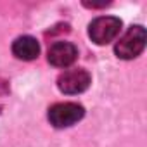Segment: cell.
<instances>
[{
	"label": "cell",
	"mask_w": 147,
	"mask_h": 147,
	"mask_svg": "<svg viewBox=\"0 0 147 147\" xmlns=\"http://www.w3.org/2000/svg\"><path fill=\"white\" fill-rule=\"evenodd\" d=\"M78 57V49L71 42H55L47 52V59L55 67H69Z\"/></svg>",
	"instance_id": "cell-5"
},
{
	"label": "cell",
	"mask_w": 147,
	"mask_h": 147,
	"mask_svg": "<svg viewBox=\"0 0 147 147\" xmlns=\"http://www.w3.org/2000/svg\"><path fill=\"white\" fill-rule=\"evenodd\" d=\"M12 54L21 61H33L40 54V45L36 38L30 35H23L12 42Z\"/></svg>",
	"instance_id": "cell-6"
},
{
	"label": "cell",
	"mask_w": 147,
	"mask_h": 147,
	"mask_svg": "<svg viewBox=\"0 0 147 147\" xmlns=\"http://www.w3.org/2000/svg\"><path fill=\"white\" fill-rule=\"evenodd\" d=\"M92 83V76L87 69L82 67H75V69H66L64 73H61L57 78V87L62 94L67 95H76L85 92Z\"/></svg>",
	"instance_id": "cell-4"
},
{
	"label": "cell",
	"mask_w": 147,
	"mask_h": 147,
	"mask_svg": "<svg viewBox=\"0 0 147 147\" xmlns=\"http://www.w3.org/2000/svg\"><path fill=\"white\" fill-rule=\"evenodd\" d=\"M85 116V109L78 102H59L49 109V121L55 128H67Z\"/></svg>",
	"instance_id": "cell-3"
},
{
	"label": "cell",
	"mask_w": 147,
	"mask_h": 147,
	"mask_svg": "<svg viewBox=\"0 0 147 147\" xmlns=\"http://www.w3.org/2000/svg\"><path fill=\"white\" fill-rule=\"evenodd\" d=\"M121 19L116 16H99L88 24V36L97 45L111 43L121 31Z\"/></svg>",
	"instance_id": "cell-2"
},
{
	"label": "cell",
	"mask_w": 147,
	"mask_h": 147,
	"mask_svg": "<svg viewBox=\"0 0 147 147\" xmlns=\"http://www.w3.org/2000/svg\"><path fill=\"white\" fill-rule=\"evenodd\" d=\"M145 40H147V33H145V28L144 26H140V24L130 26L126 30V33L116 42L114 54L119 59H125V61L135 59V57H138L144 52Z\"/></svg>",
	"instance_id": "cell-1"
}]
</instances>
